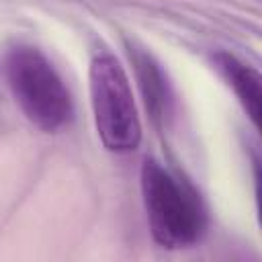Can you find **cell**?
Wrapping results in <instances>:
<instances>
[{
    "label": "cell",
    "instance_id": "5",
    "mask_svg": "<svg viewBox=\"0 0 262 262\" xmlns=\"http://www.w3.org/2000/svg\"><path fill=\"white\" fill-rule=\"evenodd\" d=\"M131 59L135 66V76H137L139 90L143 94L145 108L149 111L154 123L164 125L166 119L170 117V106H172L170 84L166 82L164 72L160 70V63L149 53H145L141 49H133Z\"/></svg>",
    "mask_w": 262,
    "mask_h": 262
},
{
    "label": "cell",
    "instance_id": "4",
    "mask_svg": "<svg viewBox=\"0 0 262 262\" xmlns=\"http://www.w3.org/2000/svg\"><path fill=\"white\" fill-rule=\"evenodd\" d=\"M213 61H215V68L219 70V74L223 76V80L227 82V86L233 90L242 108L250 117L252 125L258 127L260 125V102H262L260 74L252 66L244 63L242 59H237L235 55H231L227 51L215 53Z\"/></svg>",
    "mask_w": 262,
    "mask_h": 262
},
{
    "label": "cell",
    "instance_id": "3",
    "mask_svg": "<svg viewBox=\"0 0 262 262\" xmlns=\"http://www.w3.org/2000/svg\"><path fill=\"white\" fill-rule=\"evenodd\" d=\"M88 90L102 145L113 154L135 151L141 143V121L127 72L115 55L98 53L90 61Z\"/></svg>",
    "mask_w": 262,
    "mask_h": 262
},
{
    "label": "cell",
    "instance_id": "1",
    "mask_svg": "<svg viewBox=\"0 0 262 262\" xmlns=\"http://www.w3.org/2000/svg\"><path fill=\"white\" fill-rule=\"evenodd\" d=\"M139 178L154 242L166 250L196 246L209 225L207 207L199 190L154 158L141 164Z\"/></svg>",
    "mask_w": 262,
    "mask_h": 262
},
{
    "label": "cell",
    "instance_id": "2",
    "mask_svg": "<svg viewBox=\"0 0 262 262\" xmlns=\"http://www.w3.org/2000/svg\"><path fill=\"white\" fill-rule=\"evenodd\" d=\"M4 74L16 104L35 127L55 133L70 123V90L39 47L27 43L12 45L4 55Z\"/></svg>",
    "mask_w": 262,
    "mask_h": 262
}]
</instances>
